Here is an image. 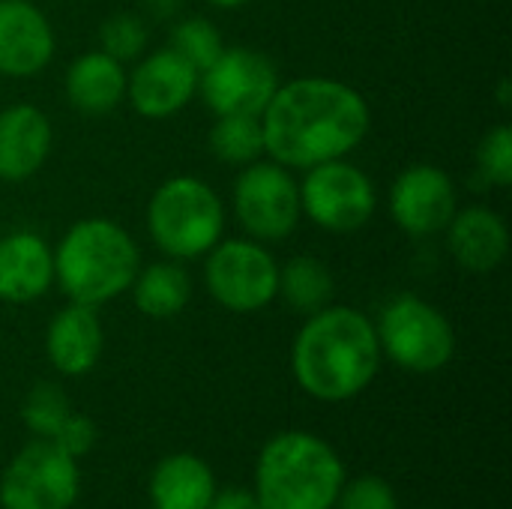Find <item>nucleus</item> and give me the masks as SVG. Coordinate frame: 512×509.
Segmentation results:
<instances>
[{
  "label": "nucleus",
  "instance_id": "1",
  "mask_svg": "<svg viewBox=\"0 0 512 509\" xmlns=\"http://www.w3.org/2000/svg\"><path fill=\"white\" fill-rule=\"evenodd\" d=\"M366 99L336 78H297L279 84L261 114L264 153L285 168H315L345 159L369 135Z\"/></svg>",
  "mask_w": 512,
  "mask_h": 509
},
{
  "label": "nucleus",
  "instance_id": "2",
  "mask_svg": "<svg viewBox=\"0 0 512 509\" xmlns=\"http://www.w3.org/2000/svg\"><path fill=\"white\" fill-rule=\"evenodd\" d=\"M381 369V345L369 315L351 306H324L309 315L291 348L297 387L327 405L360 396Z\"/></svg>",
  "mask_w": 512,
  "mask_h": 509
},
{
  "label": "nucleus",
  "instance_id": "3",
  "mask_svg": "<svg viewBox=\"0 0 512 509\" xmlns=\"http://www.w3.org/2000/svg\"><path fill=\"white\" fill-rule=\"evenodd\" d=\"M345 480V462L330 441L279 432L258 453L252 492L264 509H333Z\"/></svg>",
  "mask_w": 512,
  "mask_h": 509
},
{
  "label": "nucleus",
  "instance_id": "4",
  "mask_svg": "<svg viewBox=\"0 0 512 509\" xmlns=\"http://www.w3.org/2000/svg\"><path fill=\"white\" fill-rule=\"evenodd\" d=\"M141 255L126 228L111 219L75 222L54 252V279L69 303L102 306L132 288Z\"/></svg>",
  "mask_w": 512,
  "mask_h": 509
},
{
  "label": "nucleus",
  "instance_id": "5",
  "mask_svg": "<svg viewBox=\"0 0 512 509\" xmlns=\"http://www.w3.org/2000/svg\"><path fill=\"white\" fill-rule=\"evenodd\" d=\"M147 228L165 255L177 261L201 258L222 240L225 207L204 180L180 174L153 192L147 204Z\"/></svg>",
  "mask_w": 512,
  "mask_h": 509
},
{
  "label": "nucleus",
  "instance_id": "6",
  "mask_svg": "<svg viewBox=\"0 0 512 509\" xmlns=\"http://www.w3.org/2000/svg\"><path fill=\"white\" fill-rule=\"evenodd\" d=\"M375 333L381 357L414 375L441 372L456 354V333L447 315L414 294L393 297L381 309Z\"/></svg>",
  "mask_w": 512,
  "mask_h": 509
},
{
  "label": "nucleus",
  "instance_id": "7",
  "mask_svg": "<svg viewBox=\"0 0 512 509\" xmlns=\"http://www.w3.org/2000/svg\"><path fill=\"white\" fill-rule=\"evenodd\" d=\"M78 495V459L48 438L24 444L0 474V509H72Z\"/></svg>",
  "mask_w": 512,
  "mask_h": 509
},
{
  "label": "nucleus",
  "instance_id": "8",
  "mask_svg": "<svg viewBox=\"0 0 512 509\" xmlns=\"http://www.w3.org/2000/svg\"><path fill=\"white\" fill-rule=\"evenodd\" d=\"M204 282L210 297L228 312L249 315L273 303L279 294L276 258L252 240H219L207 252Z\"/></svg>",
  "mask_w": 512,
  "mask_h": 509
},
{
  "label": "nucleus",
  "instance_id": "9",
  "mask_svg": "<svg viewBox=\"0 0 512 509\" xmlns=\"http://www.w3.org/2000/svg\"><path fill=\"white\" fill-rule=\"evenodd\" d=\"M234 213L252 240H285L300 222V186L279 162H249L234 183Z\"/></svg>",
  "mask_w": 512,
  "mask_h": 509
},
{
  "label": "nucleus",
  "instance_id": "10",
  "mask_svg": "<svg viewBox=\"0 0 512 509\" xmlns=\"http://www.w3.org/2000/svg\"><path fill=\"white\" fill-rule=\"evenodd\" d=\"M378 195L372 180L351 162L333 159L315 168H306V180L300 183V207L303 213L336 234H348L363 228L375 213Z\"/></svg>",
  "mask_w": 512,
  "mask_h": 509
},
{
  "label": "nucleus",
  "instance_id": "11",
  "mask_svg": "<svg viewBox=\"0 0 512 509\" xmlns=\"http://www.w3.org/2000/svg\"><path fill=\"white\" fill-rule=\"evenodd\" d=\"M279 87L273 60L252 48H225L201 75L198 90L216 117L246 114L261 117Z\"/></svg>",
  "mask_w": 512,
  "mask_h": 509
},
{
  "label": "nucleus",
  "instance_id": "12",
  "mask_svg": "<svg viewBox=\"0 0 512 509\" xmlns=\"http://www.w3.org/2000/svg\"><path fill=\"white\" fill-rule=\"evenodd\" d=\"M390 213L411 237H432L444 231L456 213V186L438 165L405 168L390 189Z\"/></svg>",
  "mask_w": 512,
  "mask_h": 509
},
{
  "label": "nucleus",
  "instance_id": "13",
  "mask_svg": "<svg viewBox=\"0 0 512 509\" xmlns=\"http://www.w3.org/2000/svg\"><path fill=\"white\" fill-rule=\"evenodd\" d=\"M198 69L183 60L174 48H159L147 54L129 75L126 93L141 117L165 120L183 111L198 93Z\"/></svg>",
  "mask_w": 512,
  "mask_h": 509
},
{
  "label": "nucleus",
  "instance_id": "14",
  "mask_svg": "<svg viewBox=\"0 0 512 509\" xmlns=\"http://www.w3.org/2000/svg\"><path fill=\"white\" fill-rule=\"evenodd\" d=\"M54 30L27 0H0V75L30 78L48 66Z\"/></svg>",
  "mask_w": 512,
  "mask_h": 509
},
{
  "label": "nucleus",
  "instance_id": "15",
  "mask_svg": "<svg viewBox=\"0 0 512 509\" xmlns=\"http://www.w3.org/2000/svg\"><path fill=\"white\" fill-rule=\"evenodd\" d=\"M105 351V330L93 306L69 303L60 309L45 333V354L48 363L66 375V378H81L96 369Z\"/></svg>",
  "mask_w": 512,
  "mask_h": 509
},
{
  "label": "nucleus",
  "instance_id": "16",
  "mask_svg": "<svg viewBox=\"0 0 512 509\" xmlns=\"http://www.w3.org/2000/svg\"><path fill=\"white\" fill-rule=\"evenodd\" d=\"M54 285V252L33 231L0 237V300L33 303Z\"/></svg>",
  "mask_w": 512,
  "mask_h": 509
},
{
  "label": "nucleus",
  "instance_id": "17",
  "mask_svg": "<svg viewBox=\"0 0 512 509\" xmlns=\"http://www.w3.org/2000/svg\"><path fill=\"white\" fill-rule=\"evenodd\" d=\"M51 120L33 105L0 111V180L21 183L33 177L51 153Z\"/></svg>",
  "mask_w": 512,
  "mask_h": 509
},
{
  "label": "nucleus",
  "instance_id": "18",
  "mask_svg": "<svg viewBox=\"0 0 512 509\" xmlns=\"http://www.w3.org/2000/svg\"><path fill=\"white\" fill-rule=\"evenodd\" d=\"M447 243L456 264L468 273H492L510 252L507 222L489 207L456 210L447 225Z\"/></svg>",
  "mask_w": 512,
  "mask_h": 509
},
{
  "label": "nucleus",
  "instance_id": "19",
  "mask_svg": "<svg viewBox=\"0 0 512 509\" xmlns=\"http://www.w3.org/2000/svg\"><path fill=\"white\" fill-rule=\"evenodd\" d=\"M213 468L195 453H171L150 471V509H207L216 495Z\"/></svg>",
  "mask_w": 512,
  "mask_h": 509
},
{
  "label": "nucleus",
  "instance_id": "20",
  "mask_svg": "<svg viewBox=\"0 0 512 509\" xmlns=\"http://www.w3.org/2000/svg\"><path fill=\"white\" fill-rule=\"evenodd\" d=\"M129 75L120 60L108 57L102 48L87 51L72 60L66 72V96L69 105L81 114H108L126 99Z\"/></svg>",
  "mask_w": 512,
  "mask_h": 509
},
{
  "label": "nucleus",
  "instance_id": "21",
  "mask_svg": "<svg viewBox=\"0 0 512 509\" xmlns=\"http://www.w3.org/2000/svg\"><path fill=\"white\" fill-rule=\"evenodd\" d=\"M132 297L141 315L165 321L186 309L192 297V282H189V273L177 261H159L135 273Z\"/></svg>",
  "mask_w": 512,
  "mask_h": 509
},
{
  "label": "nucleus",
  "instance_id": "22",
  "mask_svg": "<svg viewBox=\"0 0 512 509\" xmlns=\"http://www.w3.org/2000/svg\"><path fill=\"white\" fill-rule=\"evenodd\" d=\"M333 276L324 261L312 255H297L279 267V294L300 315H315L333 300Z\"/></svg>",
  "mask_w": 512,
  "mask_h": 509
},
{
  "label": "nucleus",
  "instance_id": "23",
  "mask_svg": "<svg viewBox=\"0 0 512 509\" xmlns=\"http://www.w3.org/2000/svg\"><path fill=\"white\" fill-rule=\"evenodd\" d=\"M210 150L219 162H228V165L258 162V156L264 153L261 117H246V114L219 117L210 129Z\"/></svg>",
  "mask_w": 512,
  "mask_h": 509
},
{
  "label": "nucleus",
  "instance_id": "24",
  "mask_svg": "<svg viewBox=\"0 0 512 509\" xmlns=\"http://www.w3.org/2000/svg\"><path fill=\"white\" fill-rule=\"evenodd\" d=\"M69 399L57 384H36L21 402V423L33 438H54V432L69 417Z\"/></svg>",
  "mask_w": 512,
  "mask_h": 509
},
{
  "label": "nucleus",
  "instance_id": "25",
  "mask_svg": "<svg viewBox=\"0 0 512 509\" xmlns=\"http://www.w3.org/2000/svg\"><path fill=\"white\" fill-rule=\"evenodd\" d=\"M168 48H174L198 72H204L225 51V42H222V36H219L213 21H207V18H186V21L171 27V45Z\"/></svg>",
  "mask_w": 512,
  "mask_h": 509
},
{
  "label": "nucleus",
  "instance_id": "26",
  "mask_svg": "<svg viewBox=\"0 0 512 509\" xmlns=\"http://www.w3.org/2000/svg\"><path fill=\"white\" fill-rule=\"evenodd\" d=\"M99 42H102V51L120 63L138 60L147 48V24L135 12H117L102 24Z\"/></svg>",
  "mask_w": 512,
  "mask_h": 509
},
{
  "label": "nucleus",
  "instance_id": "27",
  "mask_svg": "<svg viewBox=\"0 0 512 509\" xmlns=\"http://www.w3.org/2000/svg\"><path fill=\"white\" fill-rule=\"evenodd\" d=\"M333 509H399V498L393 483H387L378 474H363L345 480Z\"/></svg>",
  "mask_w": 512,
  "mask_h": 509
},
{
  "label": "nucleus",
  "instance_id": "28",
  "mask_svg": "<svg viewBox=\"0 0 512 509\" xmlns=\"http://www.w3.org/2000/svg\"><path fill=\"white\" fill-rule=\"evenodd\" d=\"M477 165L480 174L495 183V186H510L512 183V129L510 126H495L486 132V138L477 147Z\"/></svg>",
  "mask_w": 512,
  "mask_h": 509
},
{
  "label": "nucleus",
  "instance_id": "29",
  "mask_svg": "<svg viewBox=\"0 0 512 509\" xmlns=\"http://www.w3.org/2000/svg\"><path fill=\"white\" fill-rule=\"evenodd\" d=\"M96 438H99V432H96V423L87 417V414H75V411H69V417L63 420V426L54 432V438H48V441H54L63 453H69L72 459H84L93 447H96Z\"/></svg>",
  "mask_w": 512,
  "mask_h": 509
},
{
  "label": "nucleus",
  "instance_id": "30",
  "mask_svg": "<svg viewBox=\"0 0 512 509\" xmlns=\"http://www.w3.org/2000/svg\"><path fill=\"white\" fill-rule=\"evenodd\" d=\"M207 509H264L258 504L255 492L252 489H240V486H231V489H216L213 501L207 504Z\"/></svg>",
  "mask_w": 512,
  "mask_h": 509
},
{
  "label": "nucleus",
  "instance_id": "31",
  "mask_svg": "<svg viewBox=\"0 0 512 509\" xmlns=\"http://www.w3.org/2000/svg\"><path fill=\"white\" fill-rule=\"evenodd\" d=\"M183 0H144V6L156 15V18H168L180 9Z\"/></svg>",
  "mask_w": 512,
  "mask_h": 509
},
{
  "label": "nucleus",
  "instance_id": "32",
  "mask_svg": "<svg viewBox=\"0 0 512 509\" xmlns=\"http://www.w3.org/2000/svg\"><path fill=\"white\" fill-rule=\"evenodd\" d=\"M207 3H213V6H222V9H237V6H243L246 0H207Z\"/></svg>",
  "mask_w": 512,
  "mask_h": 509
}]
</instances>
